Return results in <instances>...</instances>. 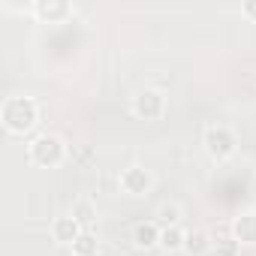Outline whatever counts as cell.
<instances>
[{
    "label": "cell",
    "mask_w": 256,
    "mask_h": 256,
    "mask_svg": "<svg viewBox=\"0 0 256 256\" xmlns=\"http://www.w3.org/2000/svg\"><path fill=\"white\" fill-rule=\"evenodd\" d=\"M0 124L10 136H28L36 130L40 124V102L28 94H16L6 96L4 106H0Z\"/></svg>",
    "instance_id": "obj_1"
},
{
    "label": "cell",
    "mask_w": 256,
    "mask_h": 256,
    "mask_svg": "<svg viewBox=\"0 0 256 256\" xmlns=\"http://www.w3.org/2000/svg\"><path fill=\"white\" fill-rule=\"evenodd\" d=\"M66 142L58 133H36L28 142V160L40 169H58L66 160Z\"/></svg>",
    "instance_id": "obj_2"
},
{
    "label": "cell",
    "mask_w": 256,
    "mask_h": 256,
    "mask_svg": "<svg viewBox=\"0 0 256 256\" xmlns=\"http://www.w3.org/2000/svg\"><path fill=\"white\" fill-rule=\"evenodd\" d=\"M202 145H205V154L214 163H226L238 151V136H235L232 126H226V124H211V126H205V133H202Z\"/></svg>",
    "instance_id": "obj_3"
},
{
    "label": "cell",
    "mask_w": 256,
    "mask_h": 256,
    "mask_svg": "<svg viewBox=\"0 0 256 256\" xmlns=\"http://www.w3.org/2000/svg\"><path fill=\"white\" fill-rule=\"evenodd\" d=\"M154 181H157V178H154L151 169L133 163V166L120 169V175H118V190H120L124 196H130V199H142V196H148V193L154 190Z\"/></svg>",
    "instance_id": "obj_4"
},
{
    "label": "cell",
    "mask_w": 256,
    "mask_h": 256,
    "mask_svg": "<svg viewBox=\"0 0 256 256\" xmlns=\"http://www.w3.org/2000/svg\"><path fill=\"white\" fill-rule=\"evenodd\" d=\"M130 112L139 118V120H160L166 114V94L157 90V88H142L133 102H130Z\"/></svg>",
    "instance_id": "obj_5"
},
{
    "label": "cell",
    "mask_w": 256,
    "mask_h": 256,
    "mask_svg": "<svg viewBox=\"0 0 256 256\" xmlns=\"http://www.w3.org/2000/svg\"><path fill=\"white\" fill-rule=\"evenodd\" d=\"M30 16L40 24H64L66 18H72V6L66 0H34Z\"/></svg>",
    "instance_id": "obj_6"
},
{
    "label": "cell",
    "mask_w": 256,
    "mask_h": 256,
    "mask_svg": "<svg viewBox=\"0 0 256 256\" xmlns=\"http://www.w3.org/2000/svg\"><path fill=\"white\" fill-rule=\"evenodd\" d=\"M229 238L238 247H256V211H238L229 223Z\"/></svg>",
    "instance_id": "obj_7"
},
{
    "label": "cell",
    "mask_w": 256,
    "mask_h": 256,
    "mask_svg": "<svg viewBox=\"0 0 256 256\" xmlns=\"http://www.w3.org/2000/svg\"><path fill=\"white\" fill-rule=\"evenodd\" d=\"M160 232H163V226L157 220H142L133 226L130 241L136 250H154V247H160Z\"/></svg>",
    "instance_id": "obj_8"
},
{
    "label": "cell",
    "mask_w": 256,
    "mask_h": 256,
    "mask_svg": "<svg viewBox=\"0 0 256 256\" xmlns=\"http://www.w3.org/2000/svg\"><path fill=\"white\" fill-rule=\"evenodd\" d=\"M82 232H84V229L78 226V220H76L72 214H60V217H54V220H52V238H54L58 244L72 247V244H76V238H78Z\"/></svg>",
    "instance_id": "obj_9"
},
{
    "label": "cell",
    "mask_w": 256,
    "mask_h": 256,
    "mask_svg": "<svg viewBox=\"0 0 256 256\" xmlns=\"http://www.w3.org/2000/svg\"><path fill=\"white\" fill-rule=\"evenodd\" d=\"M214 250V241L205 229H187L184 235V253L187 256H208Z\"/></svg>",
    "instance_id": "obj_10"
},
{
    "label": "cell",
    "mask_w": 256,
    "mask_h": 256,
    "mask_svg": "<svg viewBox=\"0 0 256 256\" xmlns=\"http://www.w3.org/2000/svg\"><path fill=\"white\" fill-rule=\"evenodd\" d=\"M70 214L78 220V226H82V229H90V226L96 223V217H100V214H96V202H94V199H76Z\"/></svg>",
    "instance_id": "obj_11"
},
{
    "label": "cell",
    "mask_w": 256,
    "mask_h": 256,
    "mask_svg": "<svg viewBox=\"0 0 256 256\" xmlns=\"http://www.w3.org/2000/svg\"><path fill=\"white\" fill-rule=\"evenodd\" d=\"M184 235H187V229H181V226H163L160 247L166 253H178V250H184Z\"/></svg>",
    "instance_id": "obj_12"
},
{
    "label": "cell",
    "mask_w": 256,
    "mask_h": 256,
    "mask_svg": "<svg viewBox=\"0 0 256 256\" xmlns=\"http://www.w3.org/2000/svg\"><path fill=\"white\" fill-rule=\"evenodd\" d=\"M96 253H100V241L90 229H84L72 244V256H96Z\"/></svg>",
    "instance_id": "obj_13"
},
{
    "label": "cell",
    "mask_w": 256,
    "mask_h": 256,
    "mask_svg": "<svg viewBox=\"0 0 256 256\" xmlns=\"http://www.w3.org/2000/svg\"><path fill=\"white\" fill-rule=\"evenodd\" d=\"M181 217H184V211H181V205H175V202H163V205L157 208V223H160V226H181Z\"/></svg>",
    "instance_id": "obj_14"
},
{
    "label": "cell",
    "mask_w": 256,
    "mask_h": 256,
    "mask_svg": "<svg viewBox=\"0 0 256 256\" xmlns=\"http://www.w3.org/2000/svg\"><path fill=\"white\" fill-rule=\"evenodd\" d=\"M241 16L256 24V0H244V4H241Z\"/></svg>",
    "instance_id": "obj_15"
},
{
    "label": "cell",
    "mask_w": 256,
    "mask_h": 256,
    "mask_svg": "<svg viewBox=\"0 0 256 256\" xmlns=\"http://www.w3.org/2000/svg\"><path fill=\"white\" fill-rule=\"evenodd\" d=\"M208 256H220V253H217V250H211V253H208Z\"/></svg>",
    "instance_id": "obj_16"
}]
</instances>
